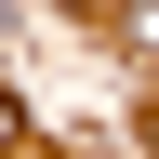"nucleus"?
I'll return each instance as SVG.
<instances>
[{"label":"nucleus","mask_w":159,"mask_h":159,"mask_svg":"<svg viewBox=\"0 0 159 159\" xmlns=\"http://www.w3.org/2000/svg\"><path fill=\"white\" fill-rule=\"evenodd\" d=\"M13 133H27V106H13V93H0V146H13Z\"/></svg>","instance_id":"1"}]
</instances>
